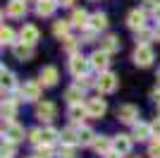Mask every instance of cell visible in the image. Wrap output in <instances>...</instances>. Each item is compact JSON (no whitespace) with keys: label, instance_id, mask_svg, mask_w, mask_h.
<instances>
[{"label":"cell","instance_id":"cell-1","mask_svg":"<svg viewBox=\"0 0 160 158\" xmlns=\"http://www.w3.org/2000/svg\"><path fill=\"white\" fill-rule=\"evenodd\" d=\"M117 84H120V79H117V74L115 72H100L98 79H96V89H98L100 96H108V93H112L115 89H117Z\"/></svg>","mask_w":160,"mask_h":158},{"label":"cell","instance_id":"cell-2","mask_svg":"<svg viewBox=\"0 0 160 158\" xmlns=\"http://www.w3.org/2000/svg\"><path fill=\"white\" fill-rule=\"evenodd\" d=\"M91 70V60L84 58V55H72V60H69V72H72L74 79H81V77H86V72Z\"/></svg>","mask_w":160,"mask_h":158},{"label":"cell","instance_id":"cell-3","mask_svg":"<svg viewBox=\"0 0 160 158\" xmlns=\"http://www.w3.org/2000/svg\"><path fill=\"white\" fill-rule=\"evenodd\" d=\"M132 60H134V65H136V67H151V65H153V60H155V53H153L151 46H136Z\"/></svg>","mask_w":160,"mask_h":158},{"label":"cell","instance_id":"cell-4","mask_svg":"<svg viewBox=\"0 0 160 158\" xmlns=\"http://www.w3.org/2000/svg\"><path fill=\"white\" fill-rule=\"evenodd\" d=\"M19 98L29 101V103H36L41 98V82H24L19 86Z\"/></svg>","mask_w":160,"mask_h":158},{"label":"cell","instance_id":"cell-5","mask_svg":"<svg viewBox=\"0 0 160 158\" xmlns=\"http://www.w3.org/2000/svg\"><path fill=\"white\" fill-rule=\"evenodd\" d=\"M117 120L124 122V125H136L139 122V108L132 103H124L117 108Z\"/></svg>","mask_w":160,"mask_h":158},{"label":"cell","instance_id":"cell-6","mask_svg":"<svg viewBox=\"0 0 160 158\" xmlns=\"http://www.w3.org/2000/svg\"><path fill=\"white\" fill-rule=\"evenodd\" d=\"M55 115H58V108H55L53 101H38L36 103V118L41 122H53Z\"/></svg>","mask_w":160,"mask_h":158},{"label":"cell","instance_id":"cell-7","mask_svg":"<svg viewBox=\"0 0 160 158\" xmlns=\"http://www.w3.org/2000/svg\"><path fill=\"white\" fill-rule=\"evenodd\" d=\"M132 144H134L132 134H117V137L112 139V151L120 153V156H129V153H132Z\"/></svg>","mask_w":160,"mask_h":158},{"label":"cell","instance_id":"cell-8","mask_svg":"<svg viewBox=\"0 0 160 158\" xmlns=\"http://www.w3.org/2000/svg\"><path fill=\"white\" fill-rule=\"evenodd\" d=\"M86 110H88V118H93V120H100L103 115L108 113V103L105 98H88L86 101Z\"/></svg>","mask_w":160,"mask_h":158},{"label":"cell","instance_id":"cell-9","mask_svg":"<svg viewBox=\"0 0 160 158\" xmlns=\"http://www.w3.org/2000/svg\"><path fill=\"white\" fill-rule=\"evenodd\" d=\"M58 79H60V72H58V67L53 65H46V67H41V72H38V82L41 86H55L58 84Z\"/></svg>","mask_w":160,"mask_h":158},{"label":"cell","instance_id":"cell-10","mask_svg":"<svg viewBox=\"0 0 160 158\" xmlns=\"http://www.w3.org/2000/svg\"><path fill=\"white\" fill-rule=\"evenodd\" d=\"M127 26L132 31H141V29H146V10L141 7V10H132L127 14Z\"/></svg>","mask_w":160,"mask_h":158},{"label":"cell","instance_id":"cell-11","mask_svg":"<svg viewBox=\"0 0 160 158\" xmlns=\"http://www.w3.org/2000/svg\"><path fill=\"white\" fill-rule=\"evenodd\" d=\"M88 60H91V67L96 72H108V67H110V53L105 50H96Z\"/></svg>","mask_w":160,"mask_h":158},{"label":"cell","instance_id":"cell-12","mask_svg":"<svg viewBox=\"0 0 160 158\" xmlns=\"http://www.w3.org/2000/svg\"><path fill=\"white\" fill-rule=\"evenodd\" d=\"M19 39H22V43L36 46V43H38V39H41L38 26H33V24H24V26H22V31H19Z\"/></svg>","mask_w":160,"mask_h":158},{"label":"cell","instance_id":"cell-13","mask_svg":"<svg viewBox=\"0 0 160 158\" xmlns=\"http://www.w3.org/2000/svg\"><path fill=\"white\" fill-rule=\"evenodd\" d=\"M24 134H27V132H24V127L17 125V122L5 125V132H2V137H5L7 141H14V144H17V141H22V139H24Z\"/></svg>","mask_w":160,"mask_h":158},{"label":"cell","instance_id":"cell-14","mask_svg":"<svg viewBox=\"0 0 160 158\" xmlns=\"http://www.w3.org/2000/svg\"><path fill=\"white\" fill-rule=\"evenodd\" d=\"M132 137L136 139V141H148V139L153 137V127L148 125V122H136V125H132Z\"/></svg>","mask_w":160,"mask_h":158},{"label":"cell","instance_id":"cell-15","mask_svg":"<svg viewBox=\"0 0 160 158\" xmlns=\"http://www.w3.org/2000/svg\"><path fill=\"white\" fill-rule=\"evenodd\" d=\"M7 17H24L27 14V0H10L7 3V10H5Z\"/></svg>","mask_w":160,"mask_h":158},{"label":"cell","instance_id":"cell-16","mask_svg":"<svg viewBox=\"0 0 160 158\" xmlns=\"http://www.w3.org/2000/svg\"><path fill=\"white\" fill-rule=\"evenodd\" d=\"M69 22H72L77 29H81V31H84V29H88V24H91V14H88L86 10H74Z\"/></svg>","mask_w":160,"mask_h":158},{"label":"cell","instance_id":"cell-17","mask_svg":"<svg viewBox=\"0 0 160 158\" xmlns=\"http://www.w3.org/2000/svg\"><path fill=\"white\" fill-rule=\"evenodd\" d=\"M12 53H14V58H17V60H31L36 50H33V46L19 41V43H14V46H12Z\"/></svg>","mask_w":160,"mask_h":158},{"label":"cell","instance_id":"cell-18","mask_svg":"<svg viewBox=\"0 0 160 158\" xmlns=\"http://www.w3.org/2000/svg\"><path fill=\"white\" fill-rule=\"evenodd\" d=\"M60 144L77 146V144H79V129H74V127H65V129L60 132Z\"/></svg>","mask_w":160,"mask_h":158},{"label":"cell","instance_id":"cell-19","mask_svg":"<svg viewBox=\"0 0 160 158\" xmlns=\"http://www.w3.org/2000/svg\"><path fill=\"white\" fill-rule=\"evenodd\" d=\"M14 115H17V101L14 98H5L2 101V120L10 125V122H14Z\"/></svg>","mask_w":160,"mask_h":158},{"label":"cell","instance_id":"cell-20","mask_svg":"<svg viewBox=\"0 0 160 158\" xmlns=\"http://www.w3.org/2000/svg\"><path fill=\"white\" fill-rule=\"evenodd\" d=\"M55 7H58L55 0H38V3H36V14H38V17H50V14L55 12Z\"/></svg>","mask_w":160,"mask_h":158},{"label":"cell","instance_id":"cell-21","mask_svg":"<svg viewBox=\"0 0 160 158\" xmlns=\"http://www.w3.org/2000/svg\"><path fill=\"white\" fill-rule=\"evenodd\" d=\"M67 115H69V120H72V122H81L84 118H88V110H86V105L74 103V105H69Z\"/></svg>","mask_w":160,"mask_h":158},{"label":"cell","instance_id":"cell-22","mask_svg":"<svg viewBox=\"0 0 160 158\" xmlns=\"http://www.w3.org/2000/svg\"><path fill=\"white\" fill-rule=\"evenodd\" d=\"M69 29H72V22H67V19H58L53 24V34L58 36V39H69Z\"/></svg>","mask_w":160,"mask_h":158},{"label":"cell","instance_id":"cell-23","mask_svg":"<svg viewBox=\"0 0 160 158\" xmlns=\"http://www.w3.org/2000/svg\"><path fill=\"white\" fill-rule=\"evenodd\" d=\"M65 98H67V103H69V105H74V103H81V98H84V89H81L79 84L69 86V89L65 91Z\"/></svg>","mask_w":160,"mask_h":158},{"label":"cell","instance_id":"cell-24","mask_svg":"<svg viewBox=\"0 0 160 158\" xmlns=\"http://www.w3.org/2000/svg\"><path fill=\"white\" fill-rule=\"evenodd\" d=\"M93 149L100 153V156H105V153H110L112 151V139H108V137H96V141H93Z\"/></svg>","mask_w":160,"mask_h":158},{"label":"cell","instance_id":"cell-25","mask_svg":"<svg viewBox=\"0 0 160 158\" xmlns=\"http://www.w3.org/2000/svg\"><path fill=\"white\" fill-rule=\"evenodd\" d=\"M91 29H96V31H103V29H108V14L105 12H93L91 14Z\"/></svg>","mask_w":160,"mask_h":158},{"label":"cell","instance_id":"cell-26","mask_svg":"<svg viewBox=\"0 0 160 158\" xmlns=\"http://www.w3.org/2000/svg\"><path fill=\"white\" fill-rule=\"evenodd\" d=\"M96 141V132L91 127H79V144L81 146H93Z\"/></svg>","mask_w":160,"mask_h":158},{"label":"cell","instance_id":"cell-27","mask_svg":"<svg viewBox=\"0 0 160 158\" xmlns=\"http://www.w3.org/2000/svg\"><path fill=\"white\" fill-rule=\"evenodd\" d=\"M58 139H60V132H58V129H53V127H46V129H41V144L53 146Z\"/></svg>","mask_w":160,"mask_h":158},{"label":"cell","instance_id":"cell-28","mask_svg":"<svg viewBox=\"0 0 160 158\" xmlns=\"http://www.w3.org/2000/svg\"><path fill=\"white\" fill-rule=\"evenodd\" d=\"M100 50L110 53V55H112V53H117V50H120V39H117V36H105V39H103V43H100Z\"/></svg>","mask_w":160,"mask_h":158},{"label":"cell","instance_id":"cell-29","mask_svg":"<svg viewBox=\"0 0 160 158\" xmlns=\"http://www.w3.org/2000/svg\"><path fill=\"white\" fill-rule=\"evenodd\" d=\"M0 77H2V96H5V93H10V91L14 89V84H17V82H14V74L10 72V70H5V67H2Z\"/></svg>","mask_w":160,"mask_h":158},{"label":"cell","instance_id":"cell-30","mask_svg":"<svg viewBox=\"0 0 160 158\" xmlns=\"http://www.w3.org/2000/svg\"><path fill=\"white\" fill-rule=\"evenodd\" d=\"M0 43H2V46H14V43H17V41H14V31L10 26H2V29H0Z\"/></svg>","mask_w":160,"mask_h":158},{"label":"cell","instance_id":"cell-31","mask_svg":"<svg viewBox=\"0 0 160 158\" xmlns=\"http://www.w3.org/2000/svg\"><path fill=\"white\" fill-rule=\"evenodd\" d=\"M155 39V31H148V29H141L136 31V46H148V41Z\"/></svg>","mask_w":160,"mask_h":158},{"label":"cell","instance_id":"cell-32","mask_svg":"<svg viewBox=\"0 0 160 158\" xmlns=\"http://www.w3.org/2000/svg\"><path fill=\"white\" fill-rule=\"evenodd\" d=\"M36 156L38 158H55V153L48 144H41V146H36Z\"/></svg>","mask_w":160,"mask_h":158},{"label":"cell","instance_id":"cell-33","mask_svg":"<svg viewBox=\"0 0 160 158\" xmlns=\"http://www.w3.org/2000/svg\"><path fill=\"white\" fill-rule=\"evenodd\" d=\"M148 158H160V139H153L148 144Z\"/></svg>","mask_w":160,"mask_h":158},{"label":"cell","instance_id":"cell-34","mask_svg":"<svg viewBox=\"0 0 160 158\" xmlns=\"http://www.w3.org/2000/svg\"><path fill=\"white\" fill-rule=\"evenodd\" d=\"M58 156L60 158H77V151H74V146H60V151H58Z\"/></svg>","mask_w":160,"mask_h":158},{"label":"cell","instance_id":"cell-35","mask_svg":"<svg viewBox=\"0 0 160 158\" xmlns=\"http://www.w3.org/2000/svg\"><path fill=\"white\" fill-rule=\"evenodd\" d=\"M96 29H91V26H88V29H84V34H81V43H93L96 41Z\"/></svg>","mask_w":160,"mask_h":158},{"label":"cell","instance_id":"cell-36","mask_svg":"<svg viewBox=\"0 0 160 158\" xmlns=\"http://www.w3.org/2000/svg\"><path fill=\"white\" fill-rule=\"evenodd\" d=\"M2 156L12 158L14 156V141H7V139H2Z\"/></svg>","mask_w":160,"mask_h":158},{"label":"cell","instance_id":"cell-37","mask_svg":"<svg viewBox=\"0 0 160 158\" xmlns=\"http://www.w3.org/2000/svg\"><path fill=\"white\" fill-rule=\"evenodd\" d=\"M29 141L33 146H41V129H31L29 132Z\"/></svg>","mask_w":160,"mask_h":158},{"label":"cell","instance_id":"cell-38","mask_svg":"<svg viewBox=\"0 0 160 158\" xmlns=\"http://www.w3.org/2000/svg\"><path fill=\"white\" fill-rule=\"evenodd\" d=\"M151 127H153V137L160 139V118H155L153 122H151Z\"/></svg>","mask_w":160,"mask_h":158},{"label":"cell","instance_id":"cell-39","mask_svg":"<svg viewBox=\"0 0 160 158\" xmlns=\"http://www.w3.org/2000/svg\"><path fill=\"white\" fill-rule=\"evenodd\" d=\"M158 7V0H143V10H155Z\"/></svg>","mask_w":160,"mask_h":158},{"label":"cell","instance_id":"cell-40","mask_svg":"<svg viewBox=\"0 0 160 158\" xmlns=\"http://www.w3.org/2000/svg\"><path fill=\"white\" fill-rule=\"evenodd\" d=\"M58 5H62V7H72L74 5V0H55Z\"/></svg>","mask_w":160,"mask_h":158},{"label":"cell","instance_id":"cell-41","mask_svg":"<svg viewBox=\"0 0 160 158\" xmlns=\"http://www.w3.org/2000/svg\"><path fill=\"white\" fill-rule=\"evenodd\" d=\"M151 98L158 103V101H160V89H153V91H151Z\"/></svg>","mask_w":160,"mask_h":158},{"label":"cell","instance_id":"cell-42","mask_svg":"<svg viewBox=\"0 0 160 158\" xmlns=\"http://www.w3.org/2000/svg\"><path fill=\"white\" fill-rule=\"evenodd\" d=\"M103 158H124V156H120V153H115V151H110V153H105Z\"/></svg>","mask_w":160,"mask_h":158},{"label":"cell","instance_id":"cell-43","mask_svg":"<svg viewBox=\"0 0 160 158\" xmlns=\"http://www.w3.org/2000/svg\"><path fill=\"white\" fill-rule=\"evenodd\" d=\"M153 17H155V22H160V3H158V7L153 10Z\"/></svg>","mask_w":160,"mask_h":158},{"label":"cell","instance_id":"cell-44","mask_svg":"<svg viewBox=\"0 0 160 158\" xmlns=\"http://www.w3.org/2000/svg\"><path fill=\"white\" fill-rule=\"evenodd\" d=\"M153 31H155V41H160V22H158V26H155Z\"/></svg>","mask_w":160,"mask_h":158},{"label":"cell","instance_id":"cell-45","mask_svg":"<svg viewBox=\"0 0 160 158\" xmlns=\"http://www.w3.org/2000/svg\"><path fill=\"white\" fill-rule=\"evenodd\" d=\"M155 79H158V84H160V67H158V72H155Z\"/></svg>","mask_w":160,"mask_h":158},{"label":"cell","instance_id":"cell-46","mask_svg":"<svg viewBox=\"0 0 160 158\" xmlns=\"http://www.w3.org/2000/svg\"><path fill=\"white\" fill-rule=\"evenodd\" d=\"M155 105H158V118H160V101H158V103H155Z\"/></svg>","mask_w":160,"mask_h":158},{"label":"cell","instance_id":"cell-47","mask_svg":"<svg viewBox=\"0 0 160 158\" xmlns=\"http://www.w3.org/2000/svg\"><path fill=\"white\" fill-rule=\"evenodd\" d=\"M31 158H38V156H31Z\"/></svg>","mask_w":160,"mask_h":158}]
</instances>
